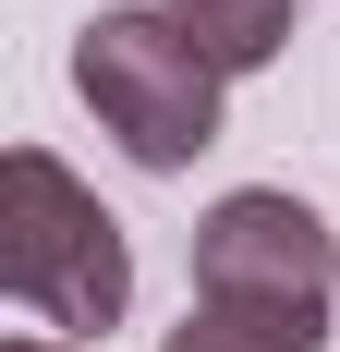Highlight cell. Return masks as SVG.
Listing matches in <instances>:
<instances>
[{"mask_svg":"<svg viewBox=\"0 0 340 352\" xmlns=\"http://www.w3.org/2000/svg\"><path fill=\"white\" fill-rule=\"evenodd\" d=\"M0 292H12L36 328H73V340H109L122 304H134V243H122V219H109L49 146H12V158H0Z\"/></svg>","mask_w":340,"mask_h":352,"instance_id":"6da1fadb","label":"cell"},{"mask_svg":"<svg viewBox=\"0 0 340 352\" xmlns=\"http://www.w3.org/2000/svg\"><path fill=\"white\" fill-rule=\"evenodd\" d=\"M219 85H231V73L206 61L158 0H109V12H85V36H73V98L98 109V134L122 146L134 170H195L206 146H219Z\"/></svg>","mask_w":340,"mask_h":352,"instance_id":"7a4b0ae2","label":"cell"},{"mask_svg":"<svg viewBox=\"0 0 340 352\" xmlns=\"http://www.w3.org/2000/svg\"><path fill=\"white\" fill-rule=\"evenodd\" d=\"M195 292H206V316H243L268 340L316 352L328 340V304H340V243H328V219L304 195L243 182V195H219L195 219Z\"/></svg>","mask_w":340,"mask_h":352,"instance_id":"3957f363","label":"cell"},{"mask_svg":"<svg viewBox=\"0 0 340 352\" xmlns=\"http://www.w3.org/2000/svg\"><path fill=\"white\" fill-rule=\"evenodd\" d=\"M170 25L195 36L219 73H268L292 36H304V0H158Z\"/></svg>","mask_w":340,"mask_h":352,"instance_id":"277c9868","label":"cell"},{"mask_svg":"<svg viewBox=\"0 0 340 352\" xmlns=\"http://www.w3.org/2000/svg\"><path fill=\"white\" fill-rule=\"evenodd\" d=\"M158 352H292V340H268V328H243V316H182Z\"/></svg>","mask_w":340,"mask_h":352,"instance_id":"5b68a950","label":"cell"},{"mask_svg":"<svg viewBox=\"0 0 340 352\" xmlns=\"http://www.w3.org/2000/svg\"><path fill=\"white\" fill-rule=\"evenodd\" d=\"M12 352H73V340H12Z\"/></svg>","mask_w":340,"mask_h":352,"instance_id":"8992f818","label":"cell"}]
</instances>
